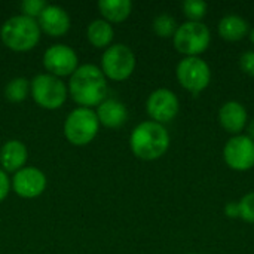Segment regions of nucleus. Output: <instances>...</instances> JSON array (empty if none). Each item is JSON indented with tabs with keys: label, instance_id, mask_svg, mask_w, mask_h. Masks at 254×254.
<instances>
[{
	"label": "nucleus",
	"instance_id": "7ed1b4c3",
	"mask_svg": "<svg viewBox=\"0 0 254 254\" xmlns=\"http://www.w3.org/2000/svg\"><path fill=\"white\" fill-rule=\"evenodd\" d=\"M0 39L10 51L28 52L40 40V27L36 19L16 15L4 21L0 28Z\"/></svg>",
	"mask_w": 254,
	"mask_h": 254
},
{
	"label": "nucleus",
	"instance_id": "bb28decb",
	"mask_svg": "<svg viewBox=\"0 0 254 254\" xmlns=\"http://www.w3.org/2000/svg\"><path fill=\"white\" fill-rule=\"evenodd\" d=\"M249 137L254 141V119L250 122V125H249Z\"/></svg>",
	"mask_w": 254,
	"mask_h": 254
},
{
	"label": "nucleus",
	"instance_id": "2eb2a0df",
	"mask_svg": "<svg viewBox=\"0 0 254 254\" xmlns=\"http://www.w3.org/2000/svg\"><path fill=\"white\" fill-rule=\"evenodd\" d=\"M97 118L101 125L106 128H121L127 119H128V110L127 106L115 98H106L98 107H97Z\"/></svg>",
	"mask_w": 254,
	"mask_h": 254
},
{
	"label": "nucleus",
	"instance_id": "423d86ee",
	"mask_svg": "<svg viewBox=\"0 0 254 254\" xmlns=\"http://www.w3.org/2000/svg\"><path fill=\"white\" fill-rule=\"evenodd\" d=\"M174 48L186 57H198L207 51L211 42V33L202 22L186 21L177 27L173 36Z\"/></svg>",
	"mask_w": 254,
	"mask_h": 254
},
{
	"label": "nucleus",
	"instance_id": "4be33fe9",
	"mask_svg": "<svg viewBox=\"0 0 254 254\" xmlns=\"http://www.w3.org/2000/svg\"><path fill=\"white\" fill-rule=\"evenodd\" d=\"M183 13L189 18V21L201 22V19L207 13V3L202 0H186L182 4Z\"/></svg>",
	"mask_w": 254,
	"mask_h": 254
},
{
	"label": "nucleus",
	"instance_id": "cd10ccee",
	"mask_svg": "<svg viewBox=\"0 0 254 254\" xmlns=\"http://www.w3.org/2000/svg\"><path fill=\"white\" fill-rule=\"evenodd\" d=\"M249 37H250V42L254 45V28L250 30V33H249Z\"/></svg>",
	"mask_w": 254,
	"mask_h": 254
},
{
	"label": "nucleus",
	"instance_id": "aec40b11",
	"mask_svg": "<svg viewBox=\"0 0 254 254\" xmlns=\"http://www.w3.org/2000/svg\"><path fill=\"white\" fill-rule=\"evenodd\" d=\"M30 94V82L25 77H15L4 86V97L10 103H21Z\"/></svg>",
	"mask_w": 254,
	"mask_h": 254
},
{
	"label": "nucleus",
	"instance_id": "9d476101",
	"mask_svg": "<svg viewBox=\"0 0 254 254\" xmlns=\"http://www.w3.org/2000/svg\"><path fill=\"white\" fill-rule=\"evenodd\" d=\"M180 109V103L177 95L167 89V88H159L153 91L146 103V110L147 115L152 118L153 122H158L161 125L173 121Z\"/></svg>",
	"mask_w": 254,
	"mask_h": 254
},
{
	"label": "nucleus",
	"instance_id": "4468645a",
	"mask_svg": "<svg viewBox=\"0 0 254 254\" xmlns=\"http://www.w3.org/2000/svg\"><path fill=\"white\" fill-rule=\"evenodd\" d=\"M220 127L234 135H238L247 124V110L238 101H228L219 110Z\"/></svg>",
	"mask_w": 254,
	"mask_h": 254
},
{
	"label": "nucleus",
	"instance_id": "f257e3e1",
	"mask_svg": "<svg viewBox=\"0 0 254 254\" xmlns=\"http://www.w3.org/2000/svg\"><path fill=\"white\" fill-rule=\"evenodd\" d=\"M68 91L80 107H98L106 100L107 80L101 68L94 64H83L70 76Z\"/></svg>",
	"mask_w": 254,
	"mask_h": 254
},
{
	"label": "nucleus",
	"instance_id": "393cba45",
	"mask_svg": "<svg viewBox=\"0 0 254 254\" xmlns=\"http://www.w3.org/2000/svg\"><path fill=\"white\" fill-rule=\"evenodd\" d=\"M240 67L246 74L254 76V51H247L240 57Z\"/></svg>",
	"mask_w": 254,
	"mask_h": 254
},
{
	"label": "nucleus",
	"instance_id": "f3484780",
	"mask_svg": "<svg viewBox=\"0 0 254 254\" xmlns=\"http://www.w3.org/2000/svg\"><path fill=\"white\" fill-rule=\"evenodd\" d=\"M217 30L222 39L228 42H238L250 33V25L238 15H226L220 19Z\"/></svg>",
	"mask_w": 254,
	"mask_h": 254
},
{
	"label": "nucleus",
	"instance_id": "dca6fc26",
	"mask_svg": "<svg viewBox=\"0 0 254 254\" xmlns=\"http://www.w3.org/2000/svg\"><path fill=\"white\" fill-rule=\"evenodd\" d=\"M28 152L21 140H7L0 149V165L4 171L16 173L25 167Z\"/></svg>",
	"mask_w": 254,
	"mask_h": 254
},
{
	"label": "nucleus",
	"instance_id": "f8f14e48",
	"mask_svg": "<svg viewBox=\"0 0 254 254\" xmlns=\"http://www.w3.org/2000/svg\"><path fill=\"white\" fill-rule=\"evenodd\" d=\"M46 176L34 167H24L15 173L12 179L13 192L25 199H33L40 196L46 189Z\"/></svg>",
	"mask_w": 254,
	"mask_h": 254
},
{
	"label": "nucleus",
	"instance_id": "6ab92c4d",
	"mask_svg": "<svg viewBox=\"0 0 254 254\" xmlns=\"http://www.w3.org/2000/svg\"><path fill=\"white\" fill-rule=\"evenodd\" d=\"M86 36L88 40L92 46L95 48H109L113 37H115V31L110 22H107L106 19H94L86 30Z\"/></svg>",
	"mask_w": 254,
	"mask_h": 254
},
{
	"label": "nucleus",
	"instance_id": "ddd939ff",
	"mask_svg": "<svg viewBox=\"0 0 254 254\" xmlns=\"http://www.w3.org/2000/svg\"><path fill=\"white\" fill-rule=\"evenodd\" d=\"M37 24L40 30L46 34L52 37H60L70 30V16L65 9L55 4H48L39 15Z\"/></svg>",
	"mask_w": 254,
	"mask_h": 254
},
{
	"label": "nucleus",
	"instance_id": "5701e85b",
	"mask_svg": "<svg viewBox=\"0 0 254 254\" xmlns=\"http://www.w3.org/2000/svg\"><path fill=\"white\" fill-rule=\"evenodd\" d=\"M238 219H243L247 223H254V192L244 195L237 202Z\"/></svg>",
	"mask_w": 254,
	"mask_h": 254
},
{
	"label": "nucleus",
	"instance_id": "0eeeda50",
	"mask_svg": "<svg viewBox=\"0 0 254 254\" xmlns=\"http://www.w3.org/2000/svg\"><path fill=\"white\" fill-rule=\"evenodd\" d=\"M135 68V55L124 43L109 46L101 57V71L106 77L122 82L127 80Z\"/></svg>",
	"mask_w": 254,
	"mask_h": 254
},
{
	"label": "nucleus",
	"instance_id": "a878e982",
	"mask_svg": "<svg viewBox=\"0 0 254 254\" xmlns=\"http://www.w3.org/2000/svg\"><path fill=\"white\" fill-rule=\"evenodd\" d=\"M9 190H10V180L7 174L0 168V202L7 196Z\"/></svg>",
	"mask_w": 254,
	"mask_h": 254
},
{
	"label": "nucleus",
	"instance_id": "a211bd4d",
	"mask_svg": "<svg viewBox=\"0 0 254 254\" xmlns=\"http://www.w3.org/2000/svg\"><path fill=\"white\" fill-rule=\"evenodd\" d=\"M98 9L107 22H124L132 10V3L129 0H100Z\"/></svg>",
	"mask_w": 254,
	"mask_h": 254
},
{
	"label": "nucleus",
	"instance_id": "6e6552de",
	"mask_svg": "<svg viewBox=\"0 0 254 254\" xmlns=\"http://www.w3.org/2000/svg\"><path fill=\"white\" fill-rule=\"evenodd\" d=\"M179 83L190 94L198 95L202 92L211 80V71L208 64L199 57L183 58L176 70Z\"/></svg>",
	"mask_w": 254,
	"mask_h": 254
},
{
	"label": "nucleus",
	"instance_id": "c85d7f7f",
	"mask_svg": "<svg viewBox=\"0 0 254 254\" xmlns=\"http://www.w3.org/2000/svg\"><path fill=\"white\" fill-rule=\"evenodd\" d=\"M189 254H196V253H189Z\"/></svg>",
	"mask_w": 254,
	"mask_h": 254
},
{
	"label": "nucleus",
	"instance_id": "20e7f679",
	"mask_svg": "<svg viewBox=\"0 0 254 254\" xmlns=\"http://www.w3.org/2000/svg\"><path fill=\"white\" fill-rule=\"evenodd\" d=\"M98 128L97 113L88 107H77L64 122V135L74 146H86L97 137Z\"/></svg>",
	"mask_w": 254,
	"mask_h": 254
},
{
	"label": "nucleus",
	"instance_id": "39448f33",
	"mask_svg": "<svg viewBox=\"0 0 254 254\" xmlns=\"http://www.w3.org/2000/svg\"><path fill=\"white\" fill-rule=\"evenodd\" d=\"M30 94L33 100L46 110L60 109L67 100V88L64 82L49 73H42L30 82Z\"/></svg>",
	"mask_w": 254,
	"mask_h": 254
},
{
	"label": "nucleus",
	"instance_id": "b1692460",
	"mask_svg": "<svg viewBox=\"0 0 254 254\" xmlns=\"http://www.w3.org/2000/svg\"><path fill=\"white\" fill-rule=\"evenodd\" d=\"M48 6L46 1L43 0H24L21 3V10H22V15L28 16V18H39V15L43 12V9Z\"/></svg>",
	"mask_w": 254,
	"mask_h": 254
},
{
	"label": "nucleus",
	"instance_id": "1a4fd4ad",
	"mask_svg": "<svg viewBox=\"0 0 254 254\" xmlns=\"http://www.w3.org/2000/svg\"><path fill=\"white\" fill-rule=\"evenodd\" d=\"M223 158L229 168L235 171H249L254 167V141L249 135H234L223 149Z\"/></svg>",
	"mask_w": 254,
	"mask_h": 254
},
{
	"label": "nucleus",
	"instance_id": "412c9836",
	"mask_svg": "<svg viewBox=\"0 0 254 254\" xmlns=\"http://www.w3.org/2000/svg\"><path fill=\"white\" fill-rule=\"evenodd\" d=\"M153 31L159 36V37H173L177 31V22L176 19L168 15V13H161L155 18L153 21Z\"/></svg>",
	"mask_w": 254,
	"mask_h": 254
},
{
	"label": "nucleus",
	"instance_id": "9b49d317",
	"mask_svg": "<svg viewBox=\"0 0 254 254\" xmlns=\"http://www.w3.org/2000/svg\"><path fill=\"white\" fill-rule=\"evenodd\" d=\"M43 65L52 76H71L77 68V55L67 45H52L43 54Z\"/></svg>",
	"mask_w": 254,
	"mask_h": 254
},
{
	"label": "nucleus",
	"instance_id": "f03ea898",
	"mask_svg": "<svg viewBox=\"0 0 254 254\" xmlns=\"http://www.w3.org/2000/svg\"><path fill=\"white\" fill-rule=\"evenodd\" d=\"M129 146L138 159L155 161L167 153L170 147V134L164 125L153 121H146L132 129Z\"/></svg>",
	"mask_w": 254,
	"mask_h": 254
}]
</instances>
